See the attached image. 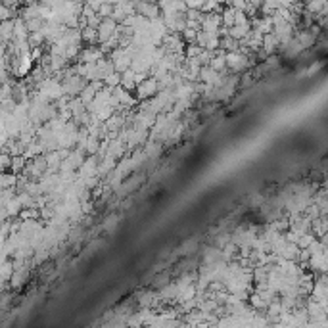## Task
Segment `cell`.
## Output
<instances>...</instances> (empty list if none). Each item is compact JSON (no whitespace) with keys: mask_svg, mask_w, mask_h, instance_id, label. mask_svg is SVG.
I'll list each match as a JSON object with an SVG mask.
<instances>
[{"mask_svg":"<svg viewBox=\"0 0 328 328\" xmlns=\"http://www.w3.org/2000/svg\"><path fill=\"white\" fill-rule=\"evenodd\" d=\"M24 165H25V158H22V156H20V158H14V162H12L14 171H20Z\"/></svg>","mask_w":328,"mask_h":328,"instance_id":"obj_2","label":"cell"},{"mask_svg":"<svg viewBox=\"0 0 328 328\" xmlns=\"http://www.w3.org/2000/svg\"><path fill=\"white\" fill-rule=\"evenodd\" d=\"M158 88H160V81L156 79V77H146L142 82H138V86H136V96H138V100H148V98H152L154 94L158 92Z\"/></svg>","mask_w":328,"mask_h":328,"instance_id":"obj_1","label":"cell"}]
</instances>
